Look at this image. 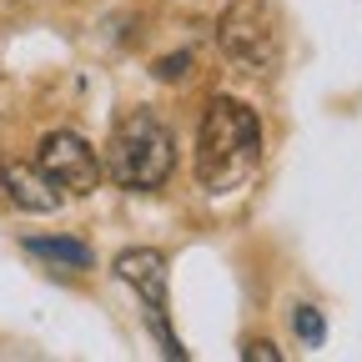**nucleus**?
<instances>
[{"label": "nucleus", "instance_id": "f257e3e1", "mask_svg": "<svg viewBox=\"0 0 362 362\" xmlns=\"http://www.w3.org/2000/svg\"><path fill=\"white\" fill-rule=\"evenodd\" d=\"M262 161V121L237 96H211L197 126V181L206 192H237Z\"/></svg>", "mask_w": 362, "mask_h": 362}, {"label": "nucleus", "instance_id": "f03ea898", "mask_svg": "<svg viewBox=\"0 0 362 362\" xmlns=\"http://www.w3.org/2000/svg\"><path fill=\"white\" fill-rule=\"evenodd\" d=\"M106 171H111L116 187H126V192H156V187H166L171 171H176V136L151 111L126 116L116 126V136H111Z\"/></svg>", "mask_w": 362, "mask_h": 362}, {"label": "nucleus", "instance_id": "7ed1b4c3", "mask_svg": "<svg viewBox=\"0 0 362 362\" xmlns=\"http://www.w3.org/2000/svg\"><path fill=\"white\" fill-rule=\"evenodd\" d=\"M216 40H221V51L252 76L257 71L272 76L277 61H282V25H277L272 0H232L226 16L216 21Z\"/></svg>", "mask_w": 362, "mask_h": 362}, {"label": "nucleus", "instance_id": "20e7f679", "mask_svg": "<svg viewBox=\"0 0 362 362\" xmlns=\"http://www.w3.org/2000/svg\"><path fill=\"white\" fill-rule=\"evenodd\" d=\"M116 277L136 292V302L146 307V327L156 332L166 357H187V347L176 342V332L166 327V257L156 247H131L116 257Z\"/></svg>", "mask_w": 362, "mask_h": 362}, {"label": "nucleus", "instance_id": "39448f33", "mask_svg": "<svg viewBox=\"0 0 362 362\" xmlns=\"http://www.w3.org/2000/svg\"><path fill=\"white\" fill-rule=\"evenodd\" d=\"M35 166L56 181L61 192H96V181H101V156L96 146L86 141V136L76 131H45L40 136V146H35Z\"/></svg>", "mask_w": 362, "mask_h": 362}, {"label": "nucleus", "instance_id": "423d86ee", "mask_svg": "<svg viewBox=\"0 0 362 362\" xmlns=\"http://www.w3.org/2000/svg\"><path fill=\"white\" fill-rule=\"evenodd\" d=\"M0 187H6L11 206H21V211H56L66 202V192L35 161H11L6 171H0Z\"/></svg>", "mask_w": 362, "mask_h": 362}, {"label": "nucleus", "instance_id": "0eeeda50", "mask_svg": "<svg viewBox=\"0 0 362 362\" xmlns=\"http://www.w3.org/2000/svg\"><path fill=\"white\" fill-rule=\"evenodd\" d=\"M25 252L40 257V262H51V267H61V272H86L90 262H96L81 237H25Z\"/></svg>", "mask_w": 362, "mask_h": 362}, {"label": "nucleus", "instance_id": "6e6552de", "mask_svg": "<svg viewBox=\"0 0 362 362\" xmlns=\"http://www.w3.org/2000/svg\"><path fill=\"white\" fill-rule=\"evenodd\" d=\"M287 322H292V332H297V342H302V347H322V342H327V317L317 312L312 302H292Z\"/></svg>", "mask_w": 362, "mask_h": 362}, {"label": "nucleus", "instance_id": "1a4fd4ad", "mask_svg": "<svg viewBox=\"0 0 362 362\" xmlns=\"http://www.w3.org/2000/svg\"><path fill=\"white\" fill-rule=\"evenodd\" d=\"M242 357H247V362H282V347L267 342V337H252V342L242 347Z\"/></svg>", "mask_w": 362, "mask_h": 362}, {"label": "nucleus", "instance_id": "9d476101", "mask_svg": "<svg viewBox=\"0 0 362 362\" xmlns=\"http://www.w3.org/2000/svg\"><path fill=\"white\" fill-rule=\"evenodd\" d=\"M187 66H192V56H166V61H156V76H161V81H181V76H187Z\"/></svg>", "mask_w": 362, "mask_h": 362}]
</instances>
